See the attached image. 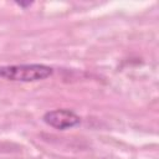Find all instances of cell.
I'll return each mask as SVG.
<instances>
[{"label": "cell", "mask_w": 159, "mask_h": 159, "mask_svg": "<svg viewBox=\"0 0 159 159\" xmlns=\"http://www.w3.org/2000/svg\"><path fill=\"white\" fill-rule=\"evenodd\" d=\"M53 73L52 67L42 63L11 65L0 67V77L19 82H35L50 77Z\"/></svg>", "instance_id": "cell-1"}, {"label": "cell", "mask_w": 159, "mask_h": 159, "mask_svg": "<svg viewBox=\"0 0 159 159\" xmlns=\"http://www.w3.org/2000/svg\"><path fill=\"white\" fill-rule=\"evenodd\" d=\"M43 122L60 130L73 128L81 123V118L70 109H55L43 114Z\"/></svg>", "instance_id": "cell-2"}]
</instances>
